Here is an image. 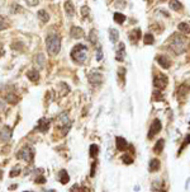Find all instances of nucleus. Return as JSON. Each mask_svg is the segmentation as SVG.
I'll use <instances>...</instances> for the list:
<instances>
[{
    "instance_id": "obj_1",
    "label": "nucleus",
    "mask_w": 190,
    "mask_h": 192,
    "mask_svg": "<svg viewBox=\"0 0 190 192\" xmlns=\"http://www.w3.org/2000/svg\"><path fill=\"white\" fill-rule=\"evenodd\" d=\"M188 49V41L180 35H172L170 40V50L175 55H180Z\"/></svg>"
},
{
    "instance_id": "obj_2",
    "label": "nucleus",
    "mask_w": 190,
    "mask_h": 192,
    "mask_svg": "<svg viewBox=\"0 0 190 192\" xmlns=\"http://www.w3.org/2000/svg\"><path fill=\"white\" fill-rule=\"evenodd\" d=\"M70 56L74 62H76L79 65H83L88 59V47L85 45H76L71 50Z\"/></svg>"
},
{
    "instance_id": "obj_3",
    "label": "nucleus",
    "mask_w": 190,
    "mask_h": 192,
    "mask_svg": "<svg viewBox=\"0 0 190 192\" xmlns=\"http://www.w3.org/2000/svg\"><path fill=\"white\" fill-rule=\"evenodd\" d=\"M61 49V37L58 35H50L46 38V50L51 56H56Z\"/></svg>"
},
{
    "instance_id": "obj_4",
    "label": "nucleus",
    "mask_w": 190,
    "mask_h": 192,
    "mask_svg": "<svg viewBox=\"0 0 190 192\" xmlns=\"http://www.w3.org/2000/svg\"><path fill=\"white\" fill-rule=\"evenodd\" d=\"M34 149L32 146H24L17 153V158L18 159H22V160H26V162H33V158H34Z\"/></svg>"
},
{
    "instance_id": "obj_5",
    "label": "nucleus",
    "mask_w": 190,
    "mask_h": 192,
    "mask_svg": "<svg viewBox=\"0 0 190 192\" xmlns=\"http://www.w3.org/2000/svg\"><path fill=\"white\" fill-rule=\"evenodd\" d=\"M161 128H162V125H161L160 120L159 118L153 120L151 123V126H150V131H148V134H147V139H148V140L153 139V136H156L161 131Z\"/></svg>"
},
{
    "instance_id": "obj_6",
    "label": "nucleus",
    "mask_w": 190,
    "mask_h": 192,
    "mask_svg": "<svg viewBox=\"0 0 190 192\" xmlns=\"http://www.w3.org/2000/svg\"><path fill=\"white\" fill-rule=\"evenodd\" d=\"M167 83H169V79H167V76L164 75V74L156 75L155 78H153V87L157 88L159 90L160 89H164L166 85H167Z\"/></svg>"
},
{
    "instance_id": "obj_7",
    "label": "nucleus",
    "mask_w": 190,
    "mask_h": 192,
    "mask_svg": "<svg viewBox=\"0 0 190 192\" xmlns=\"http://www.w3.org/2000/svg\"><path fill=\"white\" fill-rule=\"evenodd\" d=\"M89 83L93 87H99L103 83V75L100 73H96V71H93L89 74Z\"/></svg>"
},
{
    "instance_id": "obj_8",
    "label": "nucleus",
    "mask_w": 190,
    "mask_h": 192,
    "mask_svg": "<svg viewBox=\"0 0 190 192\" xmlns=\"http://www.w3.org/2000/svg\"><path fill=\"white\" fill-rule=\"evenodd\" d=\"M50 125H51V120L50 118H46V117H42L38 120V123H37V130L39 132H47L50 128Z\"/></svg>"
},
{
    "instance_id": "obj_9",
    "label": "nucleus",
    "mask_w": 190,
    "mask_h": 192,
    "mask_svg": "<svg viewBox=\"0 0 190 192\" xmlns=\"http://www.w3.org/2000/svg\"><path fill=\"white\" fill-rule=\"evenodd\" d=\"M12 135H13V130H12V127H9V126H4L1 130H0V140L3 143L10 141Z\"/></svg>"
},
{
    "instance_id": "obj_10",
    "label": "nucleus",
    "mask_w": 190,
    "mask_h": 192,
    "mask_svg": "<svg viewBox=\"0 0 190 192\" xmlns=\"http://www.w3.org/2000/svg\"><path fill=\"white\" fill-rule=\"evenodd\" d=\"M115 146H117V149L119 151H124V150H127L128 149V141L126 140L124 137H122V136H117L115 137Z\"/></svg>"
},
{
    "instance_id": "obj_11",
    "label": "nucleus",
    "mask_w": 190,
    "mask_h": 192,
    "mask_svg": "<svg viewBox=\"0 0 190 192\" xmlns=\"http://www.w3.org/2000/svg\"><path fill=\"white\" fill-rule=\"evenodd\" d=\"M84 31H83V28H80L77 26H72L71 27V30H70V36L75 38V40H79V38H83L84 37Z\"/></svg>"
},
{
    "instance_id": "obj_12",
    "label": "nucleus",
    "mask_w": 190,
    "mask_h": 192,
    "mask_svg": "<svg viewBox=\"0 0 190 192\" xmlns=\"http://www.w3.org/2000/svg\"><path fill=\"white\" fill-rule=\"evenodd\" d=\"M141 37H142V32H141V30H140V28H134L133 31L129 32V37H128V38H129V41L132 42L133 45H136L137 42L140 41Z\"/></svg>"
},
{
    "instance_id": "obj_13",
    "label": "nucleus",
    "mask_w": 190,
    "mask_h": 192,
    "mask_svg": "<svg viewBox=\"0 0 190 192\" xmlns=\"http://www.w3.org/2000/svg\"><path fill=\"white\" fill-rule=\"evenodd\" d=\"M156 61H157V64H159L162 69H170V66H171V61H170L166 56L160 55V56L156 57Z\"/></svg>"
},
{
    "instance_id": "obj_14",
    "label": "nucleus",
    "mask_w": 190,
    "mask_h": 192,
    "mask_svg": "<svg viewBox=\"0 0 190 192\" xmlns=\"http://www.w3.org/2000/svg\"><path fill=\"white\" fill-rule=\"evenodd\" d=\"M189 92H190V88L188 87V85L186 84H181L179 87V89H178V98L179 99H185L188 97Z\"/></svg>"
},
{
    "instance_id": "obj_15",
    "label": "nucleus",
    "mask_w": 190,
    "mask_h": 192,
    "mask_svg": "<svg viewBox=\"0 0 190 192\" xmlns=\"http://www.w3.org/2000/svg\"><path fill=\"white\" fill-rule=\"evenodd\" d=\"M126 57V49H124V44L123 42H121L119 44V49H118L117 51V55H115V59L117 61H123Z\"/></svg>"
},
{
    "instance_id": "obj_16",
    "label": "nucleus",
    "mask_w": 190,
    "mask_h": 192,
    "mask_svg": "<svg viewBox=\"0 0 190 192\" xmlns=\"http://www.w3.org/2000/svg\"><path fill=\"white\" fill-rule=\"evenodd\" d=\"M58 179H60V182H61L62 185L69 183L70 176H69V173H67V171H66V169H61V171L58 172Z\"/></svg>"
},
{
    "instance_id": "obj_17",
    "label": "nucleus",
    "mask_w": 190,
    "mask_h": 192,
    "mask_svg": "<svg viewBox=\"0 0 190 192\" xmlns=\"http://www.w3.org/2000/svg\"><path fill=\"white\" fill-rule=\"evenodd\" d=\"M27 76L31 81H33V83H37V81L39 80V73H38V70H36V69H32V70L28 71Z\"/></svg>"
},
{
    "instance_id": "obj_18",
    "label": "nucleus",
    "mask_w": 190,
    "mask_h": 192,
    "mask_svg": "<svg viewBox=\"0 0 190 192\" xmlns=\"http://www.w3.org/2000/svg\"><path fill=\"white\" fill-rule=\"evenodd\" d=\"M160 167H161V163L159 159H156V158H153V159H151L150 160V172H157L160 169Z\"/></svg>"
},
{
    "instance_id": "obj_19",
    "label": "nucleus",
    "mask_w": 190,
    "mask_h": 192,
    "mask_svg": "<svg viewBox=\"0 0 190 192\" xmlns=\"http://www.w3.org/2000/svg\"><path fill=\"white\" fill-rule=\"evenodd\" d=\"M126 73H127L126 68H119L118 69V83H121L122 87L126 83Z\"/></svg>"
},
{
    "instance_id": "obj_20",
    "label": "nucleus",
    "mask_w": 190,
    "mask_h": 192,
    "mask_svg": "<svg viewBox=\"0 0 190 192\" xmlns=\"http://www.w3.org/2000/svg\"><path fill=\"white\" fill-rule=\"evenodd\" d=\"M65 12L66 14H67L69 17H72L75 14V8H74V4L70 1V0H67V1L65 3Z\"/></svg>"
},
{
    "instance_id": "obj_21",
    "label": "nucleus",
    "mask_w": 190,
    "mask_h": 192,
    "mask_svg": "<svg viewBox=\"0 0 190 192\" xmlns=\"http://www.w3.org/2000/svg\"><path fill=\"white\" fill-rule=\"evenodd\" d=\"M109 37H110V41L113 44H117L118 40H119V32H118L115 28H110V30H109Z\"/></svg>"
},
{
    "instance_id": "obj_22",
    "label": "nucleus",
    "mask_w": 190,
    "mask_h": 192,
    "mask_svg": "<svg viewBox=\"0 0 190 192\" xmlns=\"http://www.w3.org/2000/svg\"><path fill=\"white\" fill-rule=\"evenodd\" d=\"M164 146H165V140L164 139H160V140H157V143H156V145L153 146V153L155 154H160V153L164 150Z\"/></svg>"
},
{
    "instance_id": "obj_23",
    "label": "nucleus",
    "mask_w": 190,
    "mask_h": 192,
    "mask_svg": "<svg viewBox=\"0 0 190 192\" xmlns=\"http://www.w3.org/2000/svg\"><path fill=\"white\" fill-rule=\"evenodd\" d=\"M5 100H7L9 104H17L18 100H19V98H18V95L15 93H8L5 95Z\"/></svg>"
},
{
    "instance_id": "obj_24",
    "label": "nucleus",
    "mask_w": 190,
    "mask_h": 192,
    "mask_svg": "<svg viewBox=\"0 0 190 192\" xmlns=\"http://www.w3.org/2000/svg\"><path fill=\"white\" fill-rule=\"evenodd\" d=\"M178 28H179L180 32L184 33V35H189V33H190V24H189V23L181 22V23H180V24L178 26Z\"/></svg>"
},
{
    "instance_id": "obj_25",
    "label": "nucleus",
    "mask_w": 190,
    "mask_h": 192,
    "mask_svg": "<svg viewBox=\"0 0 190 192\" xmlns=\"http://www.w3.org/2000/svg\"><path fill=\"white\" fill-rule=\"evenodd\" d=\"M37 17L39 18V21H41L42 23H47V22H48V19H50L48 13H47L46 10H38Z\"/></svg>"
},
{
    "instance_id": "obj_26",
    "label": "nucleus",
    "mask_w": 190,
    "mask_h": 192,
    "mask_svg": "<svg viewBox=\"0 0 190 192\" xmlns=\"http://www.w3.org/2000/svg\"><path fill=\"white\" fill-rule=\"evenodd\" d=\"M170 9H172L175 12H180L183 9V5L179 0H171L170 1Z\"/></svg>"
},
{
    "instance_id": "obj_27",
    "label": "nucleus",
    "mask_w": 190,
    "mask_h": 192,
    "mask_svg": "<svg viewBox=\"0 0 190 192\" xmlns=\"http://www.w3.org/2000/svg\"><path fill=\"white\" fill-rule=\"evenodd\" d=\"M99 154V146L95 145V144H91L89 149V155L91 158H96V155Z\"/></svg>"
},
{
    "instance_id": "obj_28",
    "label": "nucleus",
    "mask_w": 190,
    "mask_h": 192,
    "mask_svg": "<svg viewBox=\"0 0 190 192\" xmlns=\"http://www.w3.org/2000/svg\"><path fill=\"white\" fill-rule=\"evenodd\" d=\"M126 21V16L122 13H114V22L118 23V24H122Z\"/></svg>"
},
{
    "instance_id": "obj_29",
    "label": "nucleus",
    "mask_w": 190,
    "mask_h": 192,
    "mask_svg": "<svg viewBox=\"0 0 190 192\" xmlns=\"http://www.w3.org/2000/svg\"><path fill=\"white\" fill-rule=\"evenodd\" d=\"M58 121L62 123V125H66V123H70V120H69V114L67 112H62L58 116Z\"/></svg>"
},
{
    "instance_id": "obj_30",
    "label": "nucleus",
    "mask_w": 190,
    "mask_h": 192,
    "mask_svg": "<svg viewBox=\"0 0 190 192\" xmlns=\"http://www.w3.org/2000/svg\"><path fill=\"white\" fill-rule=\"evenodd\" d=\"M153 42H155V38L151 33H147V35L143 36V44L145 45H152Z\"/></svg>"
},
{
    "instance_id": "obj_31",
    "label": "nucleus",
    "mask_w": 190,
    "mask_h": 192,
    "mask_svg": "<svg viewBox=\"0 0 190 192\" xmlns=\"http://www.w3.org/2000/svg\"><path fill=\"white\" fill-rule=\"evenodd\" d=\"M36 64L38 65V68H43L45 65V56L42 54H38L36 56Z\"/></svg>"
},
{
    "instance_id": "obj_32",
    "label": "nucleus",
    "mask_w": 190,
    "mask_h": 192,
    "mask_svg": "<svg viewBox=\"0 0 190 192\" xmlns=\"http://www.w3.org/2000/svg\"><path fill=\"white\" fill-rule=\"evenodd\" d=\"M189 144H190V134H189V135H186V137H185V140H184V143L181 144V146H180V149H179L178 154H180V153H181V151L184 150V149H185V148H186V146L189 145Z\"/></svg>"
},
{
    "instance_id": "obj_33",
    "label": "nucleus",
    "mask_w": 190,
    "mask_h": 192,
    "mask_svg": "<svg viewBox=\"0 0 190 192\" xmlns=\"http://www.w3.org/2000/svg\"><path fill=\"white\" fill-rule=\"evenodd\" d=\"M122 162L124 163V164H132L133 163V157H131L129 154H124V155H122Z\"/></svg>"
},
{
    "instance_id": "obj_34",
    "label": "nucleus",
    "mask_w": 190,
    "mask_h": 192,
    "mask_svg": "<svg viewBox=\"0 0 190 192\" xmlns=\"http://www.w3.org/2000/svg\"><path fill=\"white\" fill-rule=\"evenodd\" d=\"M89 41L91 42L93 45L96 44V31H95V30H91V32H90V35H89Z\"/></svg>"
},
{
    "instance_id": "obj_35",
    "label": "nucleus",
    "mask_w": 190,
    "mask_h": 192,
    "mask_svg": "<svg viewBox=\"0 0 190 192\" xmlns=\"http://www.w3.org/2000/svg\"><path fill=\"white\" fill-rule=\"evenodd\" d=\"M152 99L153 100H164V95L157 90V92H153V94H152Z\"/></svg>"
},
{
    "instance_id": "obj_36",
    "label": "nucleus",
    "mask_w": 190,
    "mask_h": 192,
    "mask_svg": "<svg viewBox=\"0 0 190 192\" xmlns=\"http://www.w3.org/2000/svg\"><path fill=\"white\" fill-rule=\"evenodd\" d=\"M5 28H8V22H7V19L3 18V17H0V31L5 30Z\"/></svg>"
},
{
    "instance_id": "obj_37",
    "label": "nucleus",
    "mask_w": 190,
    "mask_h": 192,
    "mask_svg": "<svg viewBox=\"0 0 190 192\" xmlns=\"http://www.w3.org/2000/svg\"><path fill=\"white\" fill-rule=\"evenodd\" d=\"M20 167H15V168H13L12 169V172H10V177H15V176H18V174H20Z\"/></svg>"
},
{
    "instance_id": "obj_38",
    "label": "nucleus",
    "mask_w": 190,
    "mask_h": 192,
    "mask_svg": "<svg viewBox=\"0 0 190 192\" xmlns=\"http://www.w3.org/2000/svg\"><path fill=\"white\" fill-rule=\"evenodd\" d=\"M80 12H81V14H83V17H89V13H90V10H89V8L88 7H81V9H80Z\"/></svg>"
},
{
    "instance_id": "obj_39",
    "label": "nucleus",
    "mask_w": 190,
    "mask_h": 192,
    "mask_svg": "<svg viewBox=\"0 0 190 192\" xmlns=\"http://www.w3.org/2000/svg\"><path fill=\"white\" fill-rule=\"evenodd\" d=\"M102 59H103V50H102V47L99 46L98 49H96V60L100 61Z\"/></svg>"
},
{
    "instance_id": "obj_40",
    "label": "nucleus",
    "mask_w": 190,
    "mask_h": 192,
    "mask_svg": "<svg viewBox=\"0 0 190 192\" xmlns=\"http://www.w3.org/2000/svg\"><path fill=\"white\" fill-rule=\"evenodd\" d=\"M70 191H71V192H74V191H89V190L84 188V187L79 186V185H75V186H72V187H71V190H70Z\"/></svg>"
},
{
    "instance_id": "obj_41",
    "label": "nucleus",
    "mask_w": 190,
    "mask_h": 192,
    "mask_svg": "<svg viewBox=\"0 0 190 192\" xmlns=\"http://www.w3.org/2000/svg\"><path fill=\"white\" fill-rule=\"evenodd\" d=\"M34 182H36V183H46V178H45L43 176H37Z\"/></svg>"
},
{
    "instance_id": "obj_42",
    "label": "nucleus",
    "mask_w": 190,
    "mask_h": 192,
    "mask_svg": "<svg viewBox=\"0 0 190 192\" xmlns=\"http://www.w3.org/2000/svg\"><path fill=\"white\" fill-rule=\"evenodd\" d=\"M95 168H96V160H95L91 164V172H90V176H91V177L95 176Z\"/></svg>"
},
{
    "instance_id": "obj_43",
    "label": "nucleus",
    "mask_w": 190,
    "mask_h": 192,
    "mask_svg": "<svg viewBox=\"0 0 190 192\" xmlns=\"http://www.w3.org/2000/svg\"><path fill=\"white\" fill-rule=\"evenodd\" d=\"M4 112H7V106L0 100V113H4Z\"/></svg>"
},
{
    "instance_id": "obj_44",
    "label": "nucleus",
    "mask_w": 190,
    "mask_h": 192,
    "mask_svg": "<svg viewBox=\"0 0 190 192\" xmlns=\"http://www.w3.org/2000/svg\"><path fill=\"white\" fill-rule=\"evenodd\" d=\"M4 54H5V51H4V47H3V45L0 44V57L4 56Z\"/></svg>"
},
{
    "instance_id": "obj_45",
    "label": "nucleus",
    "mask_w": 190,
    "mask_h": 192,
    "mask_svg": "<svg viewBox=\"0 0 190 192\" xmlns=\"http://www.w3.org/2000/svg\"><path fill=\"white\" fill-rule=\"evenodd\" d=\"M17 187H18V185H13V186L9 187V190H14V188H17Z\"/></svg>"
},
{
    "instance_id": "obj_46",
    "label": "nucleus",
    "mask_w": 190,
    "mask_h": 192,
    "mask_svg": "<svg viewBox=\"0 0 190 192\" xmlns=\"http://www.w3.org/2000/svg\"><path fill=\"white\" fill-rule=\"evenodd\" d=\"M3 176H4V172L3 169H0V179H3Z\"/></svg>"
},
{
    "instance_id": "obj_47",
    "label": "nucleus",
    "mask_w": 190,
    "mask_h": 192,
    "mask_svg": "<svg viewBox=\"0 0 190 192\" xmlns=\"http://www.w3.org/2000/svg\"><path fill=\"white\" fill-rule=\"evenodd\" d=\"M160 1H166V0H160Z\"/></svg>"
},
{
    "instance_id": "obj_48",
    "label": "nucleus",
    "mask_w": 190,
    "mask_h": 192,
    "mask_svg": "<svg viewBox=\"0 0 190 192\" xmlns=\"http://www.w3.org/2000/svg\"><path fill=\"white\" fill-rule=\"evenodd\" d=\"M147 1H151V0H147Z\"/></svg>"
},
{
    "instance_id": "obj_49",
    "label": "nucleus",
    "mask_w": 190,
    "mask_h": 192,
    "mask_svg": "<svg viewBox=\"0 0 190 192\" xmlns=\"http://www.w3.org/2000/svg\"><path fill=\"white\" fill-rule=\"evenodd\" d=\"M189 125H190V122H189Z\"/></svg>"
}]
</instances>
